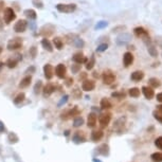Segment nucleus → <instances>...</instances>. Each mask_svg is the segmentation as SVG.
<instances>
[{"label":"nucleus","instance_id":"6e6552de","mask_svg":"<svg viewBox=\"0 0 162 162\" xmlns=\"http://www.w3.org/2000/svg\"><path fill=\"white\" fill-rule=\"evenodd\" d=\"M94 88H96V82L92 81V79H85L82 84V89L84 91H92Z\"/></svg>","mask_w":162,"mask_h":162},{"label":"nucleus","instance_id":"a18cd8bd","mask_svg":"<svg viewBox=\"0 0 162 162\" xmlns=\"http://www.w3.org/2000/svg\"><path fill=\"white\" fill-rule=\"evenodd\" d=\"M75 94H76V97H82V93L79 89H75Z\"/></svg>","mask_w":162,"mask_h":162},{"label":"nucleus","instance_id":"473e14b6","mask_svg":"<svg viewBox=\"0 0 162 162\" xmlns=\"http://www.w3.org/2000/svg\"><path fill=\"white\" fill-rule=\"evenodd\" d=\"M24 100H25V93H19L16 97H15L14 103L15 104H19V103H21Z\"/></svg>","mask_w":162,"mask_h":162},{"label":"nucleus","instance_id":"6ab92c4d","mask_svg":"<svg viewBox=\"0 0 162 162\" xmlns=\"http://www.w3.org/2000/svg\"><path fill=\"white\" fill-rule=\"evenodd\" d=\"M31 81H32V78H31V75L25 76V78L22 79L21 82L19 83V87H20V88H27L28 86H30Z\"/></svg>","mask_w":162,"mask_h":162},{"label":"nucleus","instance_id":"7ed1b4c3","mask_svg":"<svg viewBox=\"0 0 162 162\" xmlns=\"http://www.w3.org/2000/svg\"><path fill=\"white\" fill-rule=\"evenodd\" d=\"M16 18V14H15L14 10L12 7H6L3 11V20L7 25L11 24L13 20Z\"/></svg>","mask_w":162,"mask_h":162},{"label":"nucleus","instance_id":"423d86ee","mask_svg":"<svg viewBox=\"0 0 162 162\" xmlns=\"http://www.w3.org/2000/svg\"><path fill=\"white\" fill-rule=\"evenodd\" d=\"M27 27H28V22L25 21L24 19H20L14 25V31L17 33H22L27 30Z\"/></svg>","mask_w":162,"mask_h":162},{"label":"nucleus","instance_id":"f03ea898","mask_svg":"<svg viewBox=\"0 0 162 162\" xmlns=\"http://www.w3.org/2000/svg\"><path fill=\"white\" fill-rule=\"evenodd\" d=\"M56 10L61 13H72L76 10V4H74V3H69V4L58 3L57 6H56Z\"/></svg>","mask_w":162,"mask_h":162},{"label":"nucleus","instance_id":"c03bdc74","mask_svg":"<svg viewBox=\"0 0 162 162\" xmlns=\"http://www.w3.org/2000/svg\"><path fill=\"white\" fill-rule=\"evenodd\" d=\"M157 101L162 103V92H160V93L157 94Z\"/></svg>","mask_w":162,"mask_h":162},{"label":"nucleus","instance_id":"aec40b11","mask_svg":"<svg viewBox=\"0 0 162 162\" xmlns=\"http://www.w3.org/2000/svg\"><path fill=\"white\" fill-rule=\"evenodd\" d=\"M103 132L102 130H94L91 133V140L92 141H99L103 138Z\"/></svg>","mask_w":162,"mask_h":162},{"label":"nucleus","instance_id":"c756f323","mask_svg":"<svg viewBox=\"0 0 162 162\" xmlns=\"http://www.w3.org/2000/svg\"><path fill=\"white\" fill-rule=\"evenodd\" d=\"M6 65L9 67V68H15V67L17 66V60H15V58H10V60L7 61Z\"/></svg>","mask_w":162,"mask_h":162},{"label":"nucleus","instance_id":"c9c22d12","mask_svg":"<svg viewBox=\"0 0 162 162\" xmlns=\"http://www.w3.org/2000/svg\"><path fill=\"white\" fill-rule=\"evenodd\" d=\"M107 48H108L107 43H102V45H100L99 47H97V51H99V52H103V51L107 50Z\"/></svg>","mask_w":162,"mask_h":162},{"label":"nucleus","instance_id":"4be33fe9","mask_svg":"<svg viewBox=\"0 0 162 162\" xmlns=\"http://www.w3.org/2000/svg\"><path fill=\"white\" fill-rule=\"evenodd\" d=\"M52 25H50V24H48V25H46L45 27H43L42 28V32H40V34H43V35H51L53 33V31H54V28H52V29H50L49 30V28L51 27Z\"/></svg>","mask_w":162,"mask_h":162},{"label":"nucleus","instance_id":"58836bf2","mask_svg":"<svg viewBox=\"0 0 162 162\" xmlns=\"http://www.w3.org/2000/svg\"><path fill=\"white\" fill-rule=\"evenodd\" d=\"M71 69H72V71H73V73H76V72H79V70L81 69V65H79V64H76V65H73Z\"/></svg>","mask_w":162,"mask_h":162},{"label":"nucleus","instance_id":"49530a36","mask_svg":"<svg viewBox=\"0 0 162 162\" xmlns=\"http://www.w3.org/2000/svg\"><path fill=\"white\" fill-rule=\"evenodd\" d=\"M3 129H4L3 125H2V123H0V132H3Z\"/></svg>","mask_w":162,"mask_h":162},{"label":"nucleus","instance_id":"a878e982","mask_svg":"<svg viewBox=\"0 0 162 162\" xmlns=\"http://www.w3.org/2000/svg\"><path fill=\"white\" fill-rule=\"evenodd\" d=\"M147 51L151 57H157V56H158V51H157V48L155 46H153V45L147 46Z\"/></svg>","mask_w":162,"mask_h":162},{"label":"nucleus","instance_id":"79ce46f5","mask_svg":"<svg viewBox=\"0 0 162 162\" xmlns=\"http://www.w3.org/2000/svg\"><path fill=\"white\" fill-rule=\"evenodd\" d=\"M118 30H125V27H124V25H123V27H122V25H120V27H117V28H114V30H112V32H118Z\"/></svg>","mask_w":162,"mask_h":162},{"label":"nucleus","instance_id":"20e7f679","mask_svg":"<svg viewBox=\"0 0 162 162\" xmlns=\"http://www.w3.org/2000/svg\"><path fill=\"white\" fill-rule=\"evenodd\" d=\"M102 79H103V83L105 85H111L115 81V74L112 71L106 70V71H104V73H103Z\"/></svg>","mask_w":162,"mask_h":162},{"label":"nucleus","instance_id":"f8f14e48","mask_svg":"<svg viewBox=\"0 0 162 162\" xmlns=\"http://www.w3.org/2000/svg\"><path fill=\"white\" fill-rule=\"evenodd\" d=\"M43 73H45V78L47 79H51L53 78L54 74V69L53 67L50 65V64H47V65L43 66Z\"/></svg>","mask_w":162,"mask_h":162},{"label":"nucleus","instance_id":"09e8293b","mask_svg":"<svg viewBox=\"0 0 162 162\" xmlns=\"http://www.w3.org/2000/svg\"><path fill=\"white\" fill-rule=\"evenodd\" d=\"M97 72H93V76H94V78H99V75H97Z\"/></svg>","mask_w":162,"mask_h":162},{"label":"nucleus","instance_id":"8fccbe9b","mask_svg":"<svg viewBox=\"0 0 162 162\" xmlns=\"http://www.w3.org/2000/svg\"><path fill=\"white\" fill-rule=\"evenodd\" d=\"M1 52H2V48L0 47V54H1Z\"/></svg>","mask_w":162,"mask_h":162},{"label":"nucleus","instance_id":"b1692460","mask_svg":"<svg viewBox=\"0 0 162 162\" xmlns=\"http://www.w3.org/2000/svg\"><path fill=\"white\" fill-rule=\"evenodd\" d=\"M151 159L153 162H162V151H157V153L151 154Z\"/></svg>","mask_w":162,"mask_h":162},{"label":"nucleus","instance_id":"a211bd4d","mask_svg":"<svg viewBox=\"0 0 162 162\" xmlns=\"http://www.w3.org/2000/svg\"><path fill=\"white\" fill-rule=\"evenodd\" d=\"M24 14H25L28 18H29V19H31V20H35L36 18H37V14H36V12L34 11V10H32V9H27V10H25Z\"/></svg>","mask_w":162,"mask_h":162},{"label":"nucleus","instance_id":"2f4dec72","mask_svg":"<svg viewBox=\"0 0 162 162\" xmlns=\"http://www.w3.org/2000/svg\"><path fill=\"white\" fill-rule=\"evenodd\" d=\"M111 97H117V99H124L126 97V93L123 91H120V92H114L111 93Z\"/></svg>","mask_w":162,"mask_h":162},{"label":"nucleus","instance_id":"de8ad7c7","mask_svg":"<svg viewBox=\"0 0 162 162\" xmlns=\"http://www.w3.org/2000/svg\"><path fill=\"white\" fill-rule=\"evenodd\" d=\"M2 9H3V2L0 1V11H1Z\"/></svg>","mask_w":162,"mask_h":162},{"label":"nucleus","instance_id":"bb28decb","mask_svg":"<svg viewBox=\"0 0 162 162\" xmlns=\"http://www.w3.org/2000/svg\"><path fill=\"white\" fill-rule=\"evenodd\" d=\"M53 43H54V46H55L56 49H58V50H61V49H63L64 43H63V40H61L60 37H55V38H54Z\"/></svg>","mask_w":162,"mask_h":162},{"label":"nucleus","instance_id":"f257e3e1","mask_svg":"<svg viewBox=\"0 0 162 162\" xmlns=\"http://www.w3.org/2000/svg\"><path fill=\"white\" fill-rule=\"evenodd\" d=\"M133 34H135L137 37H140L143 39V42L146 43L147 46L151 45V37H150V34L148 32L144 29L143 27H137L133 29Z\"/></svg>","mask_w":162,"mask_h":162},{"label":"nucleus","instance_id":"0eeeda50","mask_svg":"<svg viewBox=\"0 0 162 162\" xmlns=\"http://www.w3.org/2000/svg\"><path fill=\"white\" fill-rule=\"evenodd\" d=\"M110 120H111V115L110 114H103L100 115L99 118V122H100V126L102 128L107 127L108 124L110 123Z\"/></svg>","mask_w":162,"mask_h":162},{"label":"nucleus","instance_id":"e433bc0d","mask_svg":"<svg viewBox=\"0 0 162 162\" xmlns=\"http://www.w3.org/2000/svg\"><path fill=\"white\" fill-rule=\"evenodd\" d=\"M107 22L106 21H100L99 24H97L96 25V29H102V28H104V27H107Z\"/></svg>","mask_w":162,"mask_h":162},{"label":"nucleus","instance_id":"cd10ccee","mask_svg":"<svg viewBox=\"0 0 162 162\" xmlns=\"http://www.w3.org/2000/svg\"><path fill=\"white\" fill-rule=\"evenodd\" d=\"M96 65V58H94V56L92 55L91 57H90V60L86 63V69L87 70H91L92 68Z\"/></svg>","mask_w":162,"mask_h":162},{"label":"nucleus","instance_id":"f704fd0d","mask_svg":"<svg viewBox=\"0 0 162 162\" xmlns=\"http://www.w3.org/2000/svg\"><path fill=\"white\" fill-rule=\"evenodd\" d=\"M155 145L159 150H162V137H158L155 140Z\"/></svg>","mask_w":162,"mask_h":162},{"label":"nucleus","instance_id":"4c0bfd02","mask_svg":"<svg viewBox=\"0 0 162 162\" xmlns=\"http://www.w3.org/2000/svg\"><path fill=\"white\" fill-rule=\"evenodd\" d=\"M153 115H154V118H155V119H156L157 121H158L159 123H161V124H162V115H158L156 111H154V112H153Z\"/></svg>","mask_w":162,"mask_h":162},{"label":"nucleus","instance_id":"dca6fc26","mask_svg":"<svg viewBox=\"0 0 162 162\" xmlns=\"http://www.w3.org/2000/svg\"><path fill=\"white\" fill-rule=\"evenodd\" d=\"M55 90V86L53 84H47L45 87H43V96L49 97L50 94H52Z\"/></svg>","mask_w":162,"mask_h":162},{"label":"nucleus","instance_id":"5701e85b","mask_svg":"<svg viewBox=\"0 0 162 162\" xmlns=\"http://www.w3.org/2000/svg\"><path fill=\"white\" fill-rule=\"evenodd\" d=\"M140 93H141L140 89L137 88V87H133V88L128 90V94L132 97H140Z\"/></svg>","mask_w":162,"mask_h":162},{"label":"nucleus","instance_id":"39448f33","mask_svg":"<svg viewBox=\"0 0 162 162\" xmlns=\"http://www.w3.org/2000/svg\"><path fill=\"white\" fill-rule=\"evenodd\" d=\"M22 46V40L21 38H13V39L10 40L9 43H7V50L10 51H14V50H18V49H20Z\"/></svg>","mask_w":162,"mask_h":162},{"label":"nucleus","instance_id":"72a5a7b5","mask_svg":"<svg viewBox=\"0 0 162 162\" xmlns=\"http://www.w3.org/2000/svg\"><path fill=\"white\" fill-rule=\"evenodd\" d=\"M32 3L35 7H38V9H43V3L42 0H32Z\"/></svg>","mask_w":162,"mask_h":162},{"label":"nucleus","instance_id":"ea45409f","mask_svg":"<svg viewBox=\"0 0 162 162\" xmlns=\"http://www.w3.org/2000/svg\"><path fill=\"white\" fill-rule=\"evenodd\" d=\"M30 54L32 55V57L34 58L35 56H36V48L35 47H32L30 49Z\"/></svg>","mask_w":162,"mask_h":162},{"label":"nucleus","instance_id":"393cba45","mask_svg":"<svg viewBox=\"0 0 162 162\" xmlns=\"http://www.w3.org/2000/svg\"><path fill=\"white\" fill-rule=\"evenodd\" d=\"M100 105H101L102 109H110L111 106H112L111 103L109 102V100H107V99H102L101 103H100Z\"/></svg>","mask_w":162,"mask_h":162},{"label":"nucleus","instance_id":"a19ab883","mask_svg":"<svg viewBox=\"0 0 162 162\" xmlns=\"http://www.w3.org/2000/svg\"><path fill=\"white\" fill-rule=\"evenodd\" d=\"M157 114L158 115H162V104H160V105H157Z\"/></svg>","mask_w":162,"mask_h":162},{"label":"nucleus","instance_id":"f3484780","mask_svg":"<svg viewBox=\"0 0 162 162\" xmlns=\"http://www.w3.org/2000/svg\"><path fill=\"white\" fill-rule=\"evenodd\" d=\"M148 84H150V87H151L153 89L155 88H159L161 86V82L159 79L157 78H151L148 79Z\"/></svg>","mask_w":162,"mask_h":162},{"label":"nucleus","instance_id":"ddd939ff","mask_svg":"<svg viewBox=\"0 0 162 162\" xmlns=\"http://www.w3.org/2000/svg\"><path fill=\"white\" fill-rule=\"evenodd\" d=\"M72 60H73V61L75 64H79V65H82V64L84 63H87V58L84 56L83 53H75L73 55V57H72Z\"/></svg>","mask_w":162,"mask_h":162},{"label":"nucleus","instance_id":"4468645a","mask_svg":"<svg viewBox=\"0 0 162 162\" xmlns=\"http://www.w3.org/2000/svg\"><path fill=\"white\" fill-rule=\"evenodd\" d=\"M97 115L94 114V112H91V114H89L88 120H87V125H88V127L93 128L94 126L97 125Z\"/></svg>","mask_w":162,"mask_h":162},{"label":"nucleus","instance_id":"37998d69","mask_svg":"<svg viewBox=\"0 0 162 162\" xmlns=\"http://www.w3.org/2000/svg\"><path fill=\"white\" fill-rule=\"evenodd\" d=\"M72 84H73V79H72V78L67 79V83H66L67 86H71Z\"/></svg>","mask_w":162,"mask_h":162},{"label":"nucleus","instance_id":"9d476101","mask_svg":"<svg viewBox=\"0 0 162 162\" xmlns=\"http://www.w3.org/2000/svg\"><path fill=\"white\" fill-rule=\"evenodd\" d=\"M142 93H143V96L145 97V99H147V100H151L154 97H155V91H154V89L150 86H143Z\"/></svg>","mask_w":162,"mask_h":162},{"label":"nucleus","instance_id":"7c9ffc66","mask_svg":"<svg viewBox=\"0 0 162 162\" xmlns=\"http://www.w3.org/2000/svg\"><path fill=\"white\" fill-rule=\"evenodd\" d=\"M83 124H84V119L82 117H76L75 119H74L73 125L75 126V127H79V126H82Z\"/></svg>","mask_w":162,"mask_h":162},{"label":"nucleus","instance_id":"c85d7f7f","mask_svg":"<svg viewBox=\"0 0 162 162\" xmlns=\"http://www.w3.org/2000/svg\"><path fill=\"white\" fill-rule=\"evenodd\" d=\"M99 150H100L99 151L102 154L103 156H106V155H108V153H109V147H108L107 144H103V145L99 148Z\"/></svg>","mask_w":162,"mask_h":162},{"label":"nucleus","instance_id":"1a4fd4ad","mask_svg":"<svg viewBox=\"0 0 162 162\" xmlns=\"http://www.w3.org/2000/svg\"><path fill=\"white\" fill-rule=\"evenodd\" d=\"M67 73V68L64 64H58L55 68V74L57 75V78L60 79H65Z\"/></svg>","mask_w":162,"mask_h":162},{"label":"nucleus","instance_id":"2eb2a0df","mask_svg":"<svg viewBox=\"0 0 162 162\" xmlns=\"http://www.w3.org/2000/svg\"><path fill=\"white\" fill-rule=\"evenodd\" d=\"M130 79H133V82H140L144 79V72L141 70H137L135 72H133L132 75H130Z\"/></svg>","mask_w":162,"mask_h":162},{"label":"nucleus","instance_id":"9b49d317","mask_svg":"<svg viewBox=\"0 0 162 162\" xmlns=\"http://www.w3.org/2000/svg\"><path fill=\"white\" fill-rule=\"evenodd\" d=\"M133 63V55L132 52H125L124 55H123V64L124 66L127 68Z\"/></svg>","mask_w":162,"mask_h":162},{"label":"nucleus","instance_id":"412c9836","mask_svg":"<svg viewBox=\"0 0 162 162\" xmlns=\"http://www.w3.org/2000/svg\"><path fill=\"white\" fill-rule=\"evenodd\" d=\"M42 46L43 47V49H46V50L49 51V52H52V51H53L52 45H51L50 40L47 39V38H43V39L42 40Z\"/></svg>","mask_w":162,"mask_h":162}]
</instances>
